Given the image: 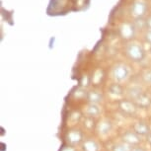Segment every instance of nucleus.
Instances as JSON below:
<instances>
[{"label": "nucleus", "instance_id": "obj_7", "mask_svg": "<svg viewBox=\"0 0 151 151\" xmlns=\"http://www.w3.org/2000/svg\"><path fill=\"white\" fill-rule=\"evenodd\" d=\"M134 25L130 24V23H124L122 26L119 27V34H121L122 38L124 40H130L134 36Z\"/></svg>", "mask_w": 151, "mask_h": 151}, {"label": "nucleus", "instance_id": "obj_22", "mask_svg": "<svg viewBox=\"0 0 151 151\" xmlns=\"http://www.w3.org/2000/svg\"><path fill=\"white\" fill-rule=\"evenodd\" d=\"M144 39L148 44L151 45V30H147V32L144 35Z\"/></svg>", "mask_w": 151, "mask_h": 151}, {"label": "nucleus", "instance_id": "obj_10", "mask_svg": "<svg viewBox=\"0 0 151 151\" xmlns=\"http://www.w3.org/2000/svg\"><path fill=\"white\" fill-rule=\"evenodd\" d=\"M132 130L139 136H146L150 132L149 127L144 122H136L132 127Z\"/></svg>", "mask_w": 151, "mask_h": 151}, {"label": "nucleus", "instance_id": "obj_3", "mask_svg": "<svg viewBox=\"0 0 151 151\" xmlns=\"http://www.w3.org/2000/svg\"><path fill=\"white\" fill-rule=\"evenodd\" d=\"M65 139H66L68 145L76 146V145L82 144V142L84 141V135L80 129H72L67 132L66 135H65Z\"/></svg>", "mask_w": 151, "mask_h": 151}, {"label": "nucleus", "instance_id": "obj_24", "mask_svg": "<svg viewBox=\"0 0 151 151\" xmlns=\"http://www.w3.org/2000/svg\"><path fill=\"white\" fill-rule=\"evenodd\" d=\"M130 151H146L144 149V148H142V147H139V146H133L132 148V150Z\"/></svg>", "mask_w": 151, "mask_h": 151}, {"label": "nucleus", "instance_id": "obj_9", "mask_svg": "<svg viewBox=\"0 0 151 151\" xmlns=\"http://www.w3.org/2000/svg\"><path fill=\"white\" fill-rule=\"evenodd\" d=\"M134 103L137 108L140 109H147L151 106V97L146 93H142L140 96L134 100Z\"/></svg>", "mask_w": 151, "mask_h": 151}, {"label": "nucleus", "instance_id": "obj_25", "mask_svg": "<svg viewBox=\"0 0 151 151\" xmlns=\"http://www.w3.org/2000/svg\"><path fill=\"white\" fill-rule=\"evenodd\" d=\"M146 28L148 30H151V17L146 20Z\"/></svg>", "mask_w": 151, "mask_h": 151}, {"label": "nucleus", "instance_id": "obj_11", "mask_svg": "<svg viewBox=\"0 0 151 151\" xmlns=\"http://www.w3.org/2000/svg\"><path fill=\"white\" fill-rule=\"evenodd\" d=\"M82 151H100V145L96 140L92 138L84 139L81 144Z\"/></svg>", "mask_w": 151, "mask_h": 151}, {"label": "nucleus", "instance_id": "obj_14", "mask_svg": "<svg viewBox=\"0 0 151 151\" xmlns=\"http://www.w3.org/2000/svg\"><path fill=\"white\" fill-rule=\"evenodd\" d=\"M85 114L87 116H91V118H97L101 114V108L99 107V105L97 104H88L85 110Z\"/></svg>", "mask_w": 151, "mask_h": 151}, {"label": "nucleus", "instance_id": "obj_6", "mask_svg": "<svg viewBox=\"0 0 151 151\" xmlns=\"http://www.w3.org/2000/svg\"><path fill=\"white\" fill-rule=\"evenodd\" d=\"M122 140L124 143L130 145V146H137L140 143V136L133 132V130H127L122 135Z\"/></svg>", "mask_w": 151, "mask_h": 151}, {"label": "nucleus", "instance_id": "obj_23", "mask_svg": "<svg viewBox=\"0 0 151 151\" xmlns=\"http://www.w3.org/2000/svg\"><path fill=\"white\" fill-rule=\"evenodd\" d=\"M61 151H76L75 147L71 146V145H68V146H65L64 148H62Z\"/></svg>", "mask_w": 151, "mask_h": 151}, {"label": "nucleus", "instance_id": "obj_18", "mask_svg": "<svg viewBox=\"0 0 151 151\" xmlns=\"http://www.w3.org/2000/svg\"><path fill=\"white\" fill-rule=\"evenodd\" d=\"M141 78L144 83L151 85V69H146L142 72Z\"/></svg>", "mask_w": 151, "mask_h": 151}, {"label": "nucleus", "instance_id": "obj_5", "mask_svg": "<svg viewBox=\"0 0 151 151\" xmlns=\"http://www.w3.org/2000/svg\"><path fill=\"white\" fill-rule=\"evenodd\" d=\"M147 6L142 0H136V1L132 5L130 8V14L134 17L135 19H140L142 18L145 13H146Z\"/></svg>", "mask_w": 151, "mask_h": 151}, {"label": "nucleus", "instance_id": "obj_4", "mask_svg": "<svg viewBox=\"0 0 151 151\" xmlns=\"http://www.w3.org/2000/svg\"><path fill=\"white\" fill-rule=\"evenodd\" d=\"M119 110L124 116H133L136 113L137 107H136L134 101L122 100L119 103Z\"/></svg>", "mask_w": 151, "mask_h": 151}, {"label": "nucleus", "instance_id": "obj_19", "mask_svg": "<svg viewBox=\"0 0 151 151\" xmlns=\"http://www.w3.org/2000/svg\"><path fill=\"white\" fill-rule=\"evenodd\" d=\"M102 78H103V71L102 70H97L95 73H94L93 77H92V82L93 83L98 84L101 82Z\"/></svg>", "mask_w": 151, "mask_h": 151}, {"label": "nucleus", "instance_id": "obj_20", "mask_svg": "<svg viewBox=\"0 0 151 151\" xmlns=\"http://www.w3.org/2000/svg\"><path fill=\"white\" fill-rule=\"evenodd\" d=\"M146 27V21L142 20V18L140 19H136V21L134 22V28L135 29H144Z\"/></svg>", "mask_w": 151, "mask_h": 151}, {"label": "nucleus", "instance_id": "obj_1", "mask_svg": "<svg viewBox=\"0 0 151 151\" xmlns=\"http://www.w3.org/2000/svg\"><path fill=\"white\" fill-rule=\"evenodd\" d=\"M125 53H127V58L135 62L142 61L145 56V52L143 47H142V45L135 42H129L127 45V47H125Z\"/></svg>", "mask_w": 151, "mask_h": 151}, {"label": "nucleus", "instance_id": "obj_26", "mask_svg": "<svg viewBox=\"0 0 151 151\" xmlns=\"http://www.w3.org/2000/svg\"><path fill=\"white\" fill-rule=\"evenodd\" d=\"M145 137H146V142H147V143L151 145V132L148 133V134L145 136Z\"/></svg>", "mask_w": 151, "mask_h": 151}, {"label": "nucleus", "instance_id": "obj_21", "mask_svg": "<svg viewBox=\"0 0 151 151\" xmlns=\"http://www.w3.org/2000/svg\"><path fill=\"white\" fill-rule=\"evenodd\" d=\"M70 121H72L73 122H79L81 119V114L79 112H73L72 114L70 115Z\"/></svg>", "mask_w": 151, "mask_h": 151}, {"label": "nucleus", "instance_id": "obj_8", "mask_svg": "<svg viewBox=\"0 0 151 151\" xmlns=\"http://www.w3.org/2000/svg\"><path fill=\"white\" fill-rule=\"evenodd\" d=\"M112 129H113L112 122L107 119H102V121L97 124V130H98V133L100 135L105 136V135L109 134Z\"/></svg>", "mask_w": 151, "mask_h": 151}, {"label": "nucleus", "instance_id": "obj_12", "mask_svg": "<svg viewBox=\"0 0 151 151\" xmlns=\"http://www.w3.org/2000/svg\"><path fill=\"white\" fill-rule=\"evenodd\" d=\"M86 99L90 104L99 105V103L103 101V94L98 90H91L89 92H87Z\"/></svg>", "mask_w": 151, "mask_h": 151}, {"label": "nucleus", "instance_id": "obj_17", "mask_svg": "<svg viewBox=\"0 0 151 151\" xmlns=\"http://www.w3.org/2000/svg\"><path fill=\"white\" fill-rule=\"evenodd\" d=\"M132 146L124 142H119V143H116L113 146L112 151H130L132 150Z\"/></svg>", "mask_w": 151, "mask_h": 151}, {"label": "nucleus", "instance_id": "obj_13", "mask_svg": "<svg viewBox=\"0 0 151 151\" xmlns=\"http://www.w3.org/2000/svg\"><path fill=\"white\" fill-rule=\"evenodd\" d=\"M108 91L112 96L116 97V98H121L124 95V89L121 84L116 82L110 85V87L108 88Z\"/></svg>", "mask_w": 151, "mask_h": 151}, {"label": "nucleus", "instance_id": "obj_16", "mask_svg": "<svg viewBox=\"0 0 151 151\" xmlns=\"http://www.w3.org/2000/svg\"><path fill=\"white\" fill-rule=\"evenodd\" d=\"M83 127L88 130H92L95 129V127H97L96 122H95V119H94V118L86 116V118L83 119Z\"/></svg>", "mask_w": 151, "mask_h": 151}, {"label": "nucleus", "instance_id": "obj_2", "mask_svg": "<svg viewBox=\"0 0 151 151\" xmlns=\"http://www.w3.org/2000/svg\"><path fill=\"white\" fill-rule=\"evenodd\" d=\"M129 73L130 70L129 66L124 63L116 64L112 69V76L115 79V81L118 82V83L127 80L129 76Z\"/></svg>", "mask_w": 151, "mask_h": 151}, {"label": "nucleus", "instance_id": "obj_15", "mask_svg": "<svg viewBox=\"0 0 151 151\" xmlns=\"http://www.w3.org/2000/svg\"><path fill=\"white\" fill-rule=\"evenodd\" d=\"M142 93H143L142 88L140 86H138V85H132V86H130L127 91V96H129V98L130 100H133V101H134L137 97L140 96Z\"/></svg>", "mask_w": 151, "mask_h": 151}]
</instances>
